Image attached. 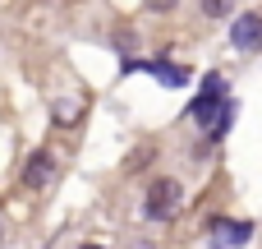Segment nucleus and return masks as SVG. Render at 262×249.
Segmentation results:
<instances>
[{
  "instance_id": "nucleus-5",
  "label": "nucleus",
  "mask_w": 262,
  "mask_h": 249,
  "mask_svg": "<svg viewBox=\"0 0 262 249\" xmlns=\"http://www.w3.org/2000/svg\"><path fill=\"white\" fill-rule=\"evenodd\" d=\"M147 69H152V74H157V79H161L166 88H184V83H189V69H184V65H170V60H157V65H147Z\"/></svg>"
},
{
  "instance_id": "nucleus-1",
  "label": "nucleus",
  "mask_w": 262,
  "mask_h": 249,
  "mask_svg": "<svg viewBox=\"0 0 262 249\" xmlns=\"http://www.w3.org/2000/svg\"><path fill=\"white\" fill-rule=\"evenodd\" d=\"M180 203H184V185H180V180H170V176L152 180V189H147V217H152V222L175 217Z\"/></svg>"
},
{
  "instance_id": "nucleus-7",
  "label": "nucleus",
  "mask_w": 262,
  "mask_h": 249,
  "mask_svg": "<svg viewBox=\"0 0 262 249\" xmlns=\"http://www.w3.org/2000/svg\"><path fill=\"white\" fill-rule=\"evenodd\" d=\"M143 5H147V9H175L180 0H143Z\"/></svg>"
},
{
  "instance_id": "nucleus-10",
  "label": "nucleus",
  "mask_w": 262,
  "mask_h": 249,
  "mask_svg": "<svg viewBox=\"0 0 262 249\" xmlns=\"http://www.w3.org/2000/svg\"><path fill=\"white\" fill-rule=\"evenodd\" d=\"M134 249H143V245H134Z\"/></svg>"
},
{
  "instance_id": "nucleus-9",
  "label": "nucleus",
  "mask_w": 262,
  "mask_h": 249,
  "mask_svg": "<svg viewBox=\"0 0 262 249\" xmlns=\"http://www.w3.org/2000/svg\"><path fill=\"white\" fill-rule=\"evenodd\" d=\"M0 236H5V222H0Z\"/></svg>"
},
{
  "instance_id": "nucleus-3",
  "label": "nucleus",
  "mask_w": 262,
  "mask_h": 249,
  "mask_svg": "<svg viewBox=\"0 0 262 249\" xmlns=\"http://www.w3.org/2000/svg\"><path fill=\"white\" fill-rule=\"evenodd\" d=\"M51 180H55V152L37 148V152L28 157V166H23V185H28V189H46Z\"/></svg>"
},
{
  "instance_id": "nucleus-8",
  "label": "nucleus",
  "mask_w": 262,
  "mask_h": 249,
  "mask_svg": "<svg viewBox=\"0 0 262 249\" xmlns=\"http://www.w3.org/2000/svg\"><path fill=\"white\" fill-rule=\"evenodd\" d=\"M78 249H106V245H78Z\"/></svg>"
},
{
  "instance_id": "nucleus-6",
  "label": "nucleus",
  "mask_w": 262,
  "mask_h": 249,
  "mask_svg": "<svg viewBox=\"0 0 262 249\" xmlns=\"http://www.w3.org/2000/svg\"><path fill=\"white\" fill-rule=\"evenodd\" d=\"M230 9H235V0H203V14L207 18H226Z\"/></svg>"
},
{
  "instance_id": "nucleus-4",
  "label": "nucleus",
  "mask_w": 262,
  "mask_h": 249,
  "mask_svg": "<svg viewBox=\"0 0 262 249\" xmlns=\"http://www.w3.org/2000/svg\"><path fill=\"white\" fill-rule=\"evenodd\" d=\"M212 236H226V245H249L253 226L249 222H230V217H212Z\"/></svg>"
},
{
  "instance_id": "nucleus-2",
  "label": "nucleus",
  "mask_w": 262,
  "mask_h": 249,
  "mask_svg": "<svg viewBox=\"0 0 262 249\" xmlns=\"http://www.w3.org/2000/svg\"><path fill=\"white\" fill-rule=\"evenodd\" d=\"M230 42H235V51H244V55L262 51V14H239V18L230 23Z\"/></svg>"
}]
</instances>
